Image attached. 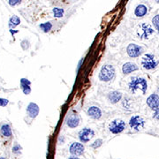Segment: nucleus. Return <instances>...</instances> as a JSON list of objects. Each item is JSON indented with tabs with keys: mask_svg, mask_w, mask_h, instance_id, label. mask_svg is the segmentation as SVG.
I'll return each mask as SVG.
<instances>
[{
	"mask_svg": "<svg viewBox=\"0 0 159 159\" xmlns=\"http://www.w3.org/2000/svg\"><path fill=\"white\" fill-rule=\"evenodd\" d=\"M129 126L131 129L134 131H140L143 129L145 126V119L141 116H133L129 120Z\"/></svg>",
	"mask_w": 159,
	"mask_h": 159,
	"instance_id": "423d86ee",
	"label": "nucleus"
},
{
	"mask_svg": "<svg viewBox=\"0 0 159 159\" xmlns=\"http://www.w3.org/2000/svg\"><path fill=\"white\" fill-rule=\"evenodd\" d=\"M87 114L89 117H90L94 119H99L102 117V110L100 108H98L97 106H91L89 108Z\"/></svg>",
	"mask_w": 159,
	"mask_h": 159,
	"instance_id": "9d476101",
	"label": "nucleus"
},
{
	"mask_svg": "<svg viewBox=\"0 0 159 159\" xmlns=\"http://www.w3.org/2000/svg\"><path fill=\"white\" fill-rule=\"evenodd\" d=\"M0 134L3 136V137H5V138H10L12 136V128L10 126V125L8 124H2L1 126H0Z\"/></svg>",
	"mask_w": 159,
	"mask_h": 159,
	"instance_id": "f3484780",
	"label": "nucleus"
},
{
	"mask_svg": "<svg viewBox=\"0 0 159 159\" xmlns=\"http://www.w3.org/2000/svg\"><path fill=\"white\" fill-rule=\"evenodd\" d=\"M142 52H143L142 47H141L137 44H130L126 49V52L128 54V56L133 58L138 57L142 53Z\"/></svg>",
	"mask_w": 159,
	"mask_h": 159,
	"instance_id": "6e6552de",
	"label": "nucleus"
},
{
	"mask_svg": "<svg viewBox=\"0 0 159 159\" xmlns=\"http://www.w3.org/2000/svg\"><path fill=\"white\" fill-rule=\"evenodd\" d=\"M137 70H138V66L136 65V64L132 63V62H127L124 64L122 66V72L124 74H129Z\"/></svg>",
	"mask_w": 159,
	"mask_h": 159,
	"instance_id": "4468645a",
	"label": "nucleus"
},
{
	"mask_svg": "<svg viewBox=\"0 0 159 159\" xmlns=\"http://www.w3.org/2000/svg\"><path fill=\"white\" fill-rule=\"evenodd\" d=\"M20 19L18 17V16H16V15H13V16H12L11 18H10V20H9V28L12 29V28H16L18 25H20Z\"/></svg>",
	"mask_w": 159,
	"mask_h": 159,
	"instance_id": "6ab92c4d",
	"label": "nucleus"
},
{
	"mask_svg": "<svg viewBox=\"0 0 159 159\" xmlns=\"http://www.w3.org/2000/svg\"><path fill=\"white\" fill-rule=\"evenodd\" d=\"M121 98H122V94L118 91H112L108 94V100L110 101V103L113 105L118 103L121 100Z\"/></svg>",
	"mask_w": 159,
	"mask_h": 159,
	"instance_id": "2eb2a0df",
	"label": "nucleus"
},
{
	"mask_svg": "<svg viewBox=\"0 0 159 159\" xmlns=\"http://www.w3.org/2000/svg\"><path fill=\"white\" fill-rule=\"evenodd\" d=\"M21 3V0H8V4L11 6H16Z\"/></svg>",
	"mask_w": 159,
	"mask_h": 159,
	"instance_id": "393cba45",
	"label": "nucleus"
},
{
	"mask_svg": "<svg viewBox=\"0 0 159 159\" xmlns=\"http://www.w3.org/2000/svg\"><path fill=\"white\" fill-rule=\"evenodd\" d=\"M103 140L102 139H97V140H96L92 144H91V147L93 148V149H98L99 147H101L102 146V144H103Z\"/></svg>",
	"mask_w": 159,
	"mask_h": 159,
	"instance_id": "4be33fe9",
	"label": "nucleus"
},
{
	"mask_svg": "<svg viewBox=\"0 0 159 159\" xmlns=\"http://www.w3.org/2000/svg\"><path fill=\"white\" fill-rule=\"evenodd\" d=\"M148 13V7L144 4H139L134 10V14L136 17H143Z\"/></svg>",
	"mask_w": 159,
	"mask_h": 159,
	"instance_id": "a211bd4d",
	"label": "nucleus"
},
{
	"mask_svg": "<svg viewBox=\"0 0 159 159\" xmlns=\"http://www.w3.org/2000/svg\"><path fill=\"white\" fill-rule=\"evenodd\" d=\"M126 128V122L122 119H114L112 120L110 125H109V130L111 134H118L122 133L125 129Z\"/></svg>",
	"mask_w": 159,
	"mask_h": 159,
	"instance_id": "39448f33",
	"label": "nucleus"
},
{
	"mask_svg": "<svg viewBox=\"0 0 159 159\" xmlns=\"http://www.w3.org/2000/svg\"><path fill=\"white\" fill-rule=\"evenodd\" d=\"M159 64L158 57L153 54H145L142 60V65L146 70H153Z\"/></svg>",
	"mask_w": 159,
	"mask_h": 159,
	"instance_id": "f03ea898",
	"label": "nucleus"
},
{
	"mask_svg": "<svg viewBox=\"0 0 159 159\" xmlns=\"http://www.w3.org/2000/svg\"><path fill=\"white\" fill-rule=\"evenodd\" d=\"M94 136H95L94 130L91 128H89V127H85L79 132V138H80L81 142L83 143L89 142Z\"/></svg>",
	"mask_w": 159,
	"mask_h": 159,
	"instance_id": "0eeeda50",
	"label": "nucleus"
},
{
	"mask_svg": "<svg viewBox=\"0 0 159 159\" xmlns=\"http://www.w3.org/2000/svg\"><path fill=\"white\" fill-rule=\"evenodd\" d=\"M84 150H85L84 145L80 142H73L69 149L70 153L73 156H81L84 153Z\"/></svg>",
	"mask_w": 159,
	"mask_h": 159,
	"instance_id": "1a4fd4ad",
	"label": "nucleus"
},
{
	"mask_svg": "<svg viewBox=\"0 0 159 159\" xmlns=\"http://www.w3.org/2000/svg\"><path fill=\"white\" fill-rule=\"evenodd\" d=\"M9 104V101L5 98H0V106L1 107H5Z\"/></svg>",
	"mask_w": 159,
	"mask_h": 159,
	"instance_id": "a878e982",
	"label": "nucleus"
},
{
	"mask_svg": "<svg viewBox=\"0 0 159 159\" xmlns=\"http://www.w3.org/2000/svg\"><path fill=\"white\" fill-rule=\"evenodd\" d=\"M152 23H153L155 28L159 31V14L156 15V16L152 19Z\"/></svg>",
	"mask_w": 159,
	"mask_h": 159,
	"instance_id": "5701e85b",
	"label": "nucleus"
},
{
	"mask_svg": "<svg viewBox=\"0 0 159 159\" xmlns=\"http://www.w3.org/2000/svg\"><path fill=\"white\" fill-rule=\"evenodd\" d=\"M12 153L13 154H15V155H20V153H21V147L19 145V144H15L13 147H12Z\"/></svg>",
	"mask_w": 159,
	"mask_h": 159,
	"instance_id": "b1692460",
	"label": "nucleus"
},
{
	"mask_svg": "<svg viewBox=\"0 0 159 159\" xmlns=\"http://www.w3.org/2000/svg\"><path fill=\"white\" fill-rule=\"evenodd\" d=\"M10 31H11V33H12V35H13V34H15V33H17V32H18V31H12V29H11V30H10Z\"/></svg>",
	"mask_w": 159,
	"mask_h": 159,
	"instance_id": "c85d7f7f",
	"label": "nucleus"
},
{
	"mask_svg": "<svg viewBox=\"0 0 159 159\" xmlns=\"http://www.w3.org/2000/svg\"><path fill=\"white\" fill-rule=\"evenodd\" d=\"M153 118L159 120V107L155 109V111H154V114H153Z\"/></svg>",
	"mask_w": 159,
	"mask_h": 159,
	"instance_id": "bb28decb",
	"label": "nucleus"
},
{
	"mask_svg": "<svg viewBox=\"0 0 159 159\" xmlns=\"http://www.w3.org/2000/svg\"><path fill=\"white\" fill-rule=\"evenodd\" d=\"M115 77V69L111 65H105L100 71L99 79L102 81L109 82Z\"/></svg>",
	"mask_w": 159,
	"mask_h": 159,
	"instance_id": "7ed1b4c3",
	"label": "nucleus"
},
{
	"mask_svg": "<svg viewBox=\"0 0 159 159\" xmlns=\"http://www.w3.org/2000/svg\"><path fill=\"white\" fill-rule=\"evenodd\" d=\"M53 15L55 18H62L64 16L65 11L62 8H58V7H55L52 10Z\"/></svg>",
	"mask_w": 159,
	"mask_h": 159,
	"instance_id": "412c9836",
	"label": "nucleus"
},
{
	"mask_svg": "<svg viewBox=\"0 0 159 159\" xmlns=\"http://www.w3.org/2000/svg\"><path fill=\"white\" fill-rule=\"evenodd\" d=\"M0 159H5L4 158H0Z\"/></svg>",
	"mask_w": 159,
	"mask_h": 159,
	"instance_id": "c756f323",
	"label": "nucleus"
},
{
	"mask_svg": "<svg viewBox=\"0 0 159 159\" xmlns=\"http://www.w3.org/2000/svg\"><path fill=\"white\" fill-rule=\"evenodd\" d=\"M154 33V29L152 28V27L147 23H142L141 24L136 31L137 36L140 39H148L150 38V36L151 35H153Z\"/></svg>",
	"mask_w": 159,
	"mask_h": 159,
	"instance_id": "20e7f679",
	"label": "nucleus"
},
{
	"mask_svg": "<svg viewBox=\"0 0 159 159\" xmlns=\"http://www.w3.org/2000/svg\"><path fill=\"white\" fill-rule=\"evenodd\" d=\"M68 159H80L79 158H76V157H70Z\"/></svg>",
	"mask_w": 159,
	"mask_h": 159,
	"instance_id": "cd10ccee",
	"label": "nucleus"
},
{
	"mask_svg": "<svg viewBox=\"0 0 159 159\" xmlns=\"http://www.w3.org/2000/svg\"><path fill=\"white\" fill-rule=\"evenodd\" d=\"M39 28H41V30H42L43 32L47 33V32H49V31H51V30H52V24L51 22L42 23V24H40Z\"/></svg>",
	"mask_w": 159,
	"mask_h": 159,
	"instance_id": "aec40b11",
	"label": "nucleus"
},
{
	"mask_svg": "<svg viewBox=\"0 0 159 159\" xmlns=\"http://www.w3.org/2000/svg\"><path fill=\"white\" fill-rule=\"evenodd\" d=\"M39 110H40L39 106L35 103H30L27 107V113L32 118L37 117V115L39 114Z\"/></svg>",
	"mask_w": 159,
	"mask_h": 159,
	"instance_id": "9b49d317",
	"label": "nucleus"
},
{
	"mask_svg": "<svg viewBox=\"0 0 159 159\" xmlns=\"http://www.w3.org/2000/svg\"><path fill=\"white\" fill-rule=\"evenodd\" d=\"M31 82L25 78H22L20 80V88L25 95H29L31 93V88H30Z\"/></svg>",
	"mask_w": 159,
	"mask_h": 159,
	"instance_id": "dca6fc26",
	"label": "nucleus"
},
{
	"mask_svg": "<svg viewBox=\"0 0 159 159\" xmlns=\"http://www.w3.org/2000/svg\"><path fill=\"white\" fill-rule=\"evenodd\" d=\"M128 89L130 92L133 94H135L139 90L145 94L148 89V82L146 79L142 77H132L128 82Z\"/></svg>",
	"mask_w": 159,
	"mask_h": 159,
	"instance_id": "f257e3e1",
	"label": "nucleus"
},
{
	"mask_svg": "<svg viewBox=\"0 0 159 159\" xmlns=\"http://www.w3.org/2000/svg\"><path fill=\"white\" fill-rule=\"evenodd\" d=\"M80 122H81V118H80V116L77 115V114H73L71 115L67 120H66V125L70 127V128H76L79 125H80Z\"/></svg>",
	"mask_w": 159,
	"mask_h": 159,
	"instance_id": "f8f14e48",
	"label": "nucleus"
},
{
	"mask_svg": "<svg viewBox=\"0 0 159 159\" xmlns=\"http://www.w3.org/2000/svg\"><path fill=\"white\" fill-rule=\"evenodd\" d=\"M147 105L150 108L155 110L159 107V96L157 94H152L150 95L148 99H147Z\"/></svg>",
	"mask_w": 159,
	"mask_h": 159,
	"instance_id": "ddd939ff",
	"label": "nucleus"
}]
</instances>
